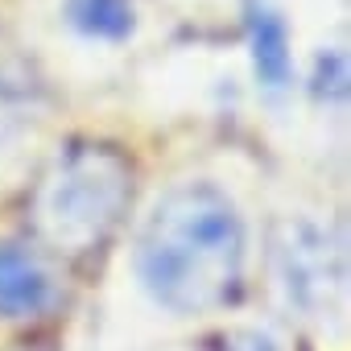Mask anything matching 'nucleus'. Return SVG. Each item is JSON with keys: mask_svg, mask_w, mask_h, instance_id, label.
<instances>
[{"mask_svg": "<svg viewBox=\"0 0 351 351\" xmlns=\"http://www.w3.org/2000/svg\"><path fill=\"white\" fill-rule=\"evenodd\" d=\"M132 261L157 306L173 314L219 310L244 277V219L215 182H182L153 203Z\"/></svg>", "mask_w": 351, "mask_h": 351, "instance_id": "nucleus-1", "label": "nucleus"}, {"mask_svg": "<svg viewBox=\"0 0 351 351\" xmlns=\"http://www.w3.org/2000/svg\"><path fill=\"white\" fill-rule=\"evenodd\" d=\"M132 203V165L112 145H71L54 157L34 191L29 215L38 236L62 252L99 248Z\"/></svg>", "mask_w": 351, "mask_h": 351, "instance_id": "nucleus-2", "label": "nucleus"}, {"mask_svg": "<svg viewBox=\"0 0 351 351\" xmlns=\"http://www.w3.org/2000/svg\"><path fill=\"white\" fill-rule=\"evenodd\" d=\"M273 273L289 306L302 314H322L339 298L347 281L343 240H335L322 223L306 215H285L273 223Z\"/></svg>", "mask_w": 351, "mask_h": 351, "instance_id": "nucleus-3", "label": "nucleus"}, {"mask_svg": "<svg viewBox=\"0 0 351 351\" xmlns=\"http://www.w3.org/2000/svg\"><path fill=\"white\" fill-rule=\"evenodd\" d=\"M244 29L252 50V71L265 91H285L293 83V50H289V21L269 0H244Z\"/></svg>", "mask_w": 351, "mask_h": 351, "instance_id": "nucleus-4", "label": "nucleus"}, {"mask_svg": "<svg viewBox=\"0 0 351 351\" xmlns=\"http://www.w3.org/2000/svg\"><path fill=\"white\" fill-rule=\"evenodd\" d=\"M54 277L25 244H0V314L29 318L54 306Z\"/></svg>", "mask_w": 351, "mask_h": 351, "instance_id": "nucleus-5", "label": "nucleus"}, {"mask_svg": "<svg viewBox=\"0 0 351 351\" xmlns=\"http://www.w3.org/2000/svg\"><path fill=\"white\" fill-rule=\"evenodd\" d=\"M66 25L95 42H124L136 29L132 0H66Z\"/></svg>", "mask_w": 351, "mask_h": 351, "instance_id": "nucleus-6", "label": "nucleus"}, {"mask_svg": "<svg viewBox=\"0 0 351 351\" xmlns=\"http://www.w3.org/2000/svg\"><path fill=\"white\" fill-rule=\"evenodd\" d=\"M34 112H38V83L17 71H0V141L34 124Z\"/></svg>", "mask_w": 351, "mask_h": 351, "instance_id": "nucleus-7", "label": "nucleus"}, {"mask_svg": "<svg viewBox=\"0 0 351 351\" xmlns=\"http://www.w3.org/2000/svg\"><path fill=\"white\" fill-rule=\"evenodd\" d=\"M314 99H343L347 95V58L343 50H322L314 58V79H310Z\"/></svg>", "mask_w": 351, "mask_h": 351, "instance_id": "nucleus-8", "label": "nucleus"}, {"mask_svg": "<svg viewBox=\"0 0 351 351\" xmlns=\"http://www.w3.org/2000/svg\"><path fill=\"white\" fill-rule=\"evenodd\" d=\"M215 351H277V343L265 330H228Z\"/></svg>", "mask_w": 351, "mask_h": 351, "instance_id": "nucleus-9", "label": "nucleus"}]
</instances>
